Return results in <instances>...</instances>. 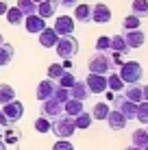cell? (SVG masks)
<instances>
[{
	"label": "cell",
	"instance_id": "1",
	"mask_svg": "<svg viewBox=\"0 0 148 150\" xmlns=\"http://www.w3.org/2000/svg\"><path fill=\"white\" fill-rule=\"evenodd\" d=\"M118 76L122 79L124 85H137V83L144 79V68H142V63H137V61H124V63L120 65Z\"/></svg>",
	"mask_w": 148,
	"mask_h": 150
},
{
	"label": "cell",
	"instance_id": "2",
	"mask_svg": "<svg viewBox=\"0 0 148 150\" xmlns=\"http://www.w3.org/2000/svg\"><path fill=\"white\" fill-rule=\"evenodd\" d=\"M50 131H52V135H57L59 139H70V137L74 135V131H76L74 117L61 113L59 117H55V120L50 122Z\"/></svg>",
	"mask_w": 148,
	"mask_h": 150
},
{
	"label": "cell",
	"instance_id": "3",
	"mask_svg": "<svg viewBox=\"0 0 148 150\" xmlns=\"http://www.w3.org/2000/svg\"><path fill=\"white\" fill-rule=\"evenodd\" d=\"M87 70H89V74H105L107 76L111 70H113V63H111L109 52H96V54H91V59L87 63Z\"/></svg>",
	"mask_w": 148,
	"mask_h": 150
},
{
	"label": "cell",
	"instance_id": "4",
	"mask_svg": "<svg viewBox=\"0 0 148 150\" xmlns=\"http://www.w3.org/2000/svg\"><path fill=\"white\" fill-rule=\"evenodd\" d=\"M55 50L61 59H72V57L79 52V41H76L74 35H61L55 44Z\"/></svg>",
	"mask_w": 148,
	"mask_h": 150
},
{
	"label": "cell",
	"instance_id": "5",
	"mask_svg": "<svg viewBox=\"0 0 148 150\" xmlns=\"http://www.w3.org/2000/svg\"><path fill=\"white\" fill-rule=\"evenodd\" d=\"M39 113H42V117H46V120L52 122L55 117H59L61 113H63V105H61L59 100H55V98H48V100H42Z\"/></svg>",
	"mask_w": 148,
	"mask_h": 150
},
{
	"label": "cell",
	"instance_id": "6",
	"mask_svg": "<svg viewBox=\"0 0 148 150\" xmlns=\"http://www.w3.org/2000/svg\"><path fill=\"white\" fill-rule=\"evenodd\" d=\"M111 102H113L115 111H120L126 120H135V107L137 105H133L131 100H126L124 94H120V91H118V96H113V100H111Z\"/></svg>",
	"mask_w": 148,
	"mask_h": 150
},
{
	"label": "cell",
	"instance_id": "7",
	"mask_svg": "<svg viewBox=\"0 0 148 150\" xmlns=\"http://www.w3.org/2000/svg\"><path fill=\"white\" fill-rule=\"evenodd\" d=\"M85 85H87L89 94H105L107 91V76L105 74H87Z\"/></svg>",
	"mask_w": 148,
	"mask_h": 150
},
{
	"label": "cell",
	"instance_id": "8",
	"mask_svg": "<svg viewBox=\"0 0 148 150\" xmlns=\"http://www.w3.org/2000/svg\"><path fill=\"white\" fill-rule=\"evenodd\" d=\"M2 113H4V117L9 120V124H11V122L22 120L24 107H22V102H20V100H11V102H7V105H2Z\"/></svg>",
	"mask_w": 148,
	"mask_h": 150
},
{
	"label": "cell",
	"instance_id": "9",
	"mask_svg": "<svg viewBox=\"0 0 148 150\" xmlns=\"http://www.w3.org/2000/svg\"><path fill=\"white\" fill-rule=\"evenodd\" d=\"M124 41H126V46H129V50H133V48H142L144 46V41H146V35H144V30H140V28H133V30H124Z\"/></svg>",
	"mask_w": 148,
	"mask_h": 150
},
{
	"label": "cell",
	"instance_id": "10",
	"mask_svg": "<svg viewBox=\"0 0 148 150\" xmlns=\"http://www.w3.org/2000/svg\"><path fill=\"white\" fill-rule=\"evenodd\" d=\"M91 22L96 24H109L111 22V9L107 7V4L98 2L91 7Z\"/></svg>",
	"mask_w": 148,
	"mask_h": 150
},
{
	"label": "cell",
	"instance_id": "11",
	"mask_svg": "<svg viewBox=\"0 0 148 150\" xmlns=\"http://www.w3.org/2000/svg\"><path fill=\"white\" fill-rule=\"evenodd\" d=\"M24 28L28 30L30 35H37V33H42V30L46 28V20L44 18H39L37 13H33V15H24Z\"/></svg>",
	"mask_w": 148,
	"mask_h": 150
},
{
	"label": "cell",
	"instance_id": "12",
	"mask_svg": "<svg viewBox=\"0 0 148 150\" xmlns=\"http://www.w3.org/2000/svg\"><path fill=\"white\" fill-rule=\"evenodd\" d=\"M55 30H57V35H72L74 33V18H70V15H59L57 20H55Z\"/></svg>",
	"mask_w": 148,
	"mask_h": 150
},
{
	"label": "cell",
	"instance_id": "13",
	"mask_svg": "<svg viewBox=\"0 0 148 150\" xmlns=\"http://www.w3.org/2000/svg\"><path fill=\"white\" fill-rule=\"evenodd\" d=\"M57 7H59L57 0H42V2H37V15H39V18H44V20L55 18Z\"/></svg>",
	"mask_w": 148,
	"mask_h": 150
},
{
	"label": "cell",
	"instance_id": "14",
	"mask_svg": "<svg viewBox=\"0 0 148 150\" xmlns=\"http://www.w3.org/2000/svg\"><path fill=\"white\" fill-rule=\"evenodd\" d=\"M126 122H129V120H126L120 111H115V109H111L109 115H107V124H109L111 131H124V128H126Z\"/></svg>",
	"mask_w": 148,
	"mask_h": 150
},
{
	"label": "cell",
	"instance_id": "15",
	"mask_svg": "<svg viewBox=\"0 0 148 150\" xmlns=\"http://www.w3.org/2000/svg\"><path fill=\"white\" fill-rule=\"evenodd\" d=\"M37 35H39V44H42L44 48H55V44H57V39H59L57 30H55V28H48V26H46L42 33H37Z\"/></svg>",
	"mask_w": 148,
	"mask_h": 150
},
{
	"label": "cell",
	"instance_id": "16",
	"mask_svg": "<svg viewBox=\"0 0 148 150\" xmlns=\"http://www.w3.org/2000/svg\"><path fill=\"white\" fill-rule=\"evenodd\" d=\"M55 81H50V79H46V81H42L37 85V100H48V98H52V94H55Z\"/></svg>",
	"mask_w": 148,
	"mask_h": 150
},
{
	"label": "cell",
	"instance_id": "17",
	"mask_svg": "<svg viewBox=\"0 0 148 150\" xmlns=\"http://www.w3.org/2000/svg\"><path fill=\"white\" fill-rule=\"evenodd\" d=\"M91 94H89V89H87V85H85V81L81 83V81H76L72 87H70V98H76V100H87Z\"/></svg>",
	"mask_w": 148,
	"mask_h": 150
},
{
	"label": "cell",
	"instance_id": "18",
	"mask_svg": "<svg viewBox=\"0 0 148 150\" xmlns=\"http://www.w3.org/2000/svg\"><path fill=\"white\" fill-rule=\"evenodd\" d=\"M83 111V100H76V98H68L63 102V113L70 117H76L79 113Z\"/></svg>",
	"mask_w": 148,
	"mask_h": 150
},
{
	"label": "cell",
	"instance_id": "19",
	"mask_svg": "<svg viewBox=\"0 0 148 150\" xmlns=\"http://www.w3.org/2000/svg\"><path fill=\"white\" fill-rule=\"evenodd\" d=\"M74 22H91V7L89 4H76L74 7Z\"/></svg>",
	"mask_w": 148,
	"mask_h": 150
},
{
	"label": "cell",
	"instance_id": "20",
	"mask_svg": "<svg viewBox=\"0 0 148 150\" xmlns=\"http://www.w3.org/2000/svg\"><path fill=\"white\" fill-rule=\"evenodd\" d=\"M124 98L131 100L133 105H140V102L144 100V96H142V85H140V83H137V85H129L124 89Z\"/></svg>",
	"mask_w": 148,
	"mask_h": 150
},
{
	"label": "cell",
	"instance_id": "21",
	"mask_svg": "<svg viewBox=\"0 0 148 150\" xmlns=\"http://www.w3.org/2000/svg\"><path fill=\"white\" fill-rule=\"evenodd\" d=\"M13 54H15L13 46L7 44V41H2V44H0V68L11 63V61H13Z\"/></svg>",
	"mask_w": 148,
	"mask_h": 150
},
{
	"label": "cell",
	"instance_id": "22",
	"mask_svg": "<svg viewBox=\"0 0 148 150\" xmlns=\"http://www.w3.org/2000/svg\"><path fill=\"white\" fill-rule=\"evenodd\" d=\"M109 50H111V52H118V54H126V52H131L122 35H113V37H111V46H109Z\"/></svg>",
	"mask_w": 148,
	"mask_h": 150
},
{
	"label": "cell",
	"instance_id": "23",
	"mask_svg": "<svg viewBox=\"0 0 148 150\" xmlns=\"http://www.w3.org/2000/svg\"><path fill=\"white\" fill-rule=\"evenodd\" d=\"M4 18H7V22L11 24V26H20V24L24 22V13L20 11L18 7H9L7 13H4Z\"/></svg>",
	"mask_w": 148,
	"mask_h": 150
},
{
	"label": "cell",
	"instance_id": "24",
	"mask_svg": "<svg viewBox=\"0 0 148 150\" xmlns=\"http://www.w3.org/2000/svg\"><path fill=\"white\" fill-rule=\"evenodd\" d=\"M109 111H111V107L107 105V102H96L94 105V109H91V120H107V115H109Z\"/></svg>",
	"mask_w": 148,
	"mask_h": 150
},
{
	"label": "cell",
	"instance_id": "25",
	"mask_svg": "<svg viewBox=\"0 0 148 150\" xmlns=\"http://www.w3.org/2000/svg\"><path fill=\"white\" fill-rule=\"evenodd\" d=\"M91 122H94V120H91V115H89L87 111H81L79 115L74 117V126H76V131H87V128L91 126Z\"/></svg>",
	"mask_w": 148,
	"mask_h": 150
},
{
	"label": "cell",
	"instance_id": "26",
	"mask_svg": "<svg viewBox=\"0 0 148 150\" xmlns=\"http://www.w3.org/2000/svg\"><path fill=\"white\" fill-rule=\"evenodd\" d=\"M11 100H15V89L7 83H0V105H7Z\"/></svg>",
	"mask_w": 148,
	"mask_h": 150
},
{
	"label": "cell",
	"instance_id": "27",
	"mask_svg": "<svg viewBox=\"0 0 148 150\" xmlns=\"http://www.w3.org/2000/svg\"><path fill=\"white\" fill-rule=\"evenodd\" d=\"M131 9H133V15L137 18H148V0H133L131 2Z\"/></svg>",
	"mask_w": 148,
	"mask_h": 150
},
{
	"label": "cell",
	"instance_id": "28",
	"mask_svg": "<svg viewBox=\"0 0 148 150\" xmlns=\"http://www.w3.org/2000/svg\"><path fill=\"white\" fill-rule=\"evenodd\" d=\"M131 139H133V146L146 148V146H148V133H146V128H137V131H133Z\"/></svg>",
	"mask_w": 148,
	"mask_h": 150
},
{
	"label": "cell",
	"instance_id": "29",
	"mask_svg": "<svg viewBox=\"0 0 148 150\" xmlns=\"http://www.w3.org/2000/svg\"><path fill=\"white\" fill-rule=\"evenodd\" d=\"M122 87H124V83H122V79L118 76V72H113V74L107 76V89L109 91H120Z\"/></svg>",
	"mask_w": 148,
	"mask_h": 150
},
{
	"label": "cell",
	"instance_id": "30",
	"mask_svg": "<svg viewBox=\"0 0 148 150\" xmlns=\"http://www.w3.org/2000/svg\"><path fill=\"white\" fill-rule=\"evenodd\" d=\"M65 72H68V70H65L61 63H50V65H48V79H50V81H59Z\"/></svg>",
	"mask_w": 148,
	"mask_h": 150
},
{
	"label": "cell",
	"instance_id": "31",
	"mask_svg": "<svg viewBox=\"0 0 148 150\" xmlns=\"http://www.w3.org/2000/svg\"><path fill=\"white\" fill-rule=\"evenodd\" d=\"M135 120H140L142 124H148V102L146 100H142L135 107Z\"/></svg>",
	"mask_w": 148,
	"mask_h": 150
},
{
	"label": "cell",
	"instance_id": "32",
	"mask_svg": "<svg viewBox=\"0 0 148 150\" xmlns=\"http://www.w3.org/2000/svg\"><path fill=\"white\" fill-rule=\"evenodd\" d=\"M18 9L22 11L24 15H33L37 13V4L33 2V0H18Z\"/></svg>",
	"mask_w": 148,
	"mask_h": 150
},
{
	"label": "cell",
	"instance_id": "33",
	"mask_svg": "<svg viewBox=\"0 0 148 150\" xmlns=\"http://www.w3.org/2000/svg\"><path fill=\"white\" fill-rule=\"evenodd\" d=\"M20 135H22V133H20L18 128H7L0 139H2L4 144H18V142H20Z\"/></svg>",
	"mask_w": 148,
	"mask_h": 150
},
{
	"label": "cell",
	"instance_id": "34",
	"mask_svg": "<svg viewBox=\"0 0 148 150\" xmlns=\"http://www.w3.org/2000/svg\"><path fill=\"white\" fill-rule=\"evenodd\" d=\"M140 24H142V20L137 18V15H126L124 20H122V26H124V30H133V28H140Z\"/></svg>",
	"mask_w": 148,
	"mask_h": 150
},
{
	"label": "cell",
	"instance_id": "35",
	"mask_svg": "<svg viewBox=\"0 0 148 150\" xmlns=\"http://www.w3.org/2000/svg\"><path fill=\"white\" fill-rule=\"evenodd\" d=\"M74 83H76V76L68 70V72H65V74L59 79V87H65V89H70V87H72Z\"/></svg>",
	"mask_w": 148,
	"mask_h": 150
},
{
	"label": "cell",
	"instance_id": "36",
	"mask_svg": "<svg viewBox=\"0 0 148 150\" xmlns=\"http://www.w3.org/2000/svg\"><path fill=\"white\" fill-rule=\"evenodd\" d=\"M35 131L46 135V133H50V120H46V117H37L35 120Z\"/></svg>",
	"mask_w": 148,
	"mask_h": 150
},
{
	"label": "cell",
	"instance_id": "37",
	"mask_svg": "<svg viewBox=\"0 0 148 150\" xmlns=\"http://www.w3.org/2000/svg\"><path fill=\"white\" fill-rule=\"evenodd\" d=\"M52 98H55V100H59L61 105H63V102L70 98V89H65V87H59V85H57V87H55V94H52Z\"/></svg>",
	"mask_w": 148,
	"mask_h": 150
},
{
	"label": "cell",
	"instance_id": "38",
	"mask_svg": "<svg viewBox=\"0 0 148 150\" xmlns=\"http://www.w3.org/2000/svg\"><path fill=\"white\" fill-rule=\"evenodd\" d=\"M109 46H111V37H98L96 41V52H109Z\"/></svg>",
	"mask_w": 148,
	"mask_h": 150
},
{
	"label": "cell",
	"instance_id": "39",
	"mask_svg": "<svg viewBox=\"0 0 148 150\" xmlns=\"http://www.w3.org/2000/svg\"><path fill=\"white\" fill-rule=\"evenodd\" d=\"M52 150H74V146L70 144V139H59V142H55Z\"/></svg>",
	"mask_w": 148,
	"mask_h": 150
},
{
	"label": "cell",
	"instance_id": "40",
	"mask_svg": "<svg viewBox=\"0 0 148 150\" xmlns=\"http://www.w3.org/2000/svg\"><path fill=\"white\" fill-rule=\"evenodd\" d=\"M109 57H111V63H113V68H120V65L124 63V61H122V54H118V52H111Z\"/></svg>",
	"mask_w": 148,
	"mask_h": 150
},
{
	"label": "cell",
	"instance_id": "41",
	"mask_svg": "<svg viewBox=\"0 0 148 150\" xmlns=\"http://www.w3.org/2000/svg\"><path fill=\"white\" fill-rule=\"evenodd\" d=\"M59 2L68 9V7H76V4H79V0H59Z\"/></svg>",
	"mask_w": 148,
	"mask_h": 150
},
{
	"label": "cell",
	"instance_id": "42",
	"mask_svg": "<svg viewBox=\"0 0 148 150\" xmlns=\"http://www.w3.org/2000/svg\"><path fill=\"white\" fill-rule=\"evenodd\" d=\"M7 9H9V2H7V0H0V15L7 13Z\"/></svg>",
	"mask_w": 148,
	"mask_h": 150
},
{
	"label": "cell",
	"instance_id": "43",
	"mask_svg": "<svg viewBox=\"0 0 148 150\" xmlns=\"http://www.w3.org/2000/svg\"><path fill=\"white\" fill-rule=\"evenodd\" d=\"M0 126H9V120H7V117H4L2 109H0Z\"/></svg>",
	"mask_w": 148,
	"mask_h": 150
},
{
	"label": "cell",
	"instance_id": "44",
	"mask_svg": "<svg viewBox=\"0 0 148 150\" xmlns=\"http://www.w3.org/2000/svg\"><path fill=\"white\" fill-rule=\"evenodd\" d=\"M61 65H63L65 70H70V68H72V59H63V63H61Z\"/></svg>",
	"mask_w": 148,
	"mask_h": 150
},
{
	"label": "cell",
	"instance_id": "45",
	"mask_svg": "<svg viewBox=\"0 0 148 150\" xmlns=\"http://www.w3.org/2000/svg\"><path fill=\"white\" fill-rule=\"evenodd\" d=\"M142 96H144V100L148 102V85H144V87H142Z\"/></svg>",
	"mask_w": 148,
	"mask_h": 150
},
{
	"label": "cell",
	"instance_id": "46",
	"mask_svg": "<svg viewBox=\"0 0 148 150\" xmlns=\"http://www.w3.org/2000/svg\"><path fill=\"white\" fill-rule=\"evenodd\" d=\"M126 150H144V148H137V146H133V144H131V146L126 148Z\"/></svg>",
	"mask_w": 148,
	"mask_h": 150
},
{
	"label": "cell",
	"instance_id": "47",
	"mask_svg": "<svg viewBox=\"0 0 148 150\" xmlns=\"http://www.w3.org/2000/svg\"><path fill=\"white\" fill-rule=\"evenodd\" d=\"M0 150H7V144H4L2 139H0Z\"/></svg>",
	"mask_w": 148,
	"mask_h": 150
},
{
	"label": "cell",
	"instance_id": "48",
	"mask_svg": "<svg viewBox=\"0 0 148 150\" xmlns=\"http://www.w3.org/2000/svg\"><path fill=\"white\" fill-rule=\"evenodd\" d=\"M2 41H4V37H2V33H0V44H2Z\"/></svg>",
	"mask_w": 148,
	"mask_h": 150
},
{
	"label": "cell",
	"instance_id": "49",
	"mask_svg": "<svg viewBox=\"0 0 148 150\" xmlns=\"http://www.w3.org/2000/svg\"><path fill=\"white\" fill-rule=\"evenodd\" d=\"M33 2H35V4H37V2H42V0H33Z\"/></svg>",
	"mask_w": 148,
	"mask_h": 150
},
{
	"label": "cell",
	"instance_id": "50",
	"mask_svg": "<svg viewBox=\"0 0 148 150\" xmlns=\"http://www.w3.org/2000/svg\"><path fill=\"white\" fill-rule=\"evenodd\" d=\"M144 150H148V146H146V148H144Z\"/></svg>",
	"mask_w": 148,
	"mask_h": 150
},
{
	"label": "cell",
	"instance_id": "51",
	"mask_svg": "<svg viewBox=\"0 0 148 150\" xmlns=\"http://www.w3.org/2000/svg\"><path fill=\"white\" fill-rule=\"evenodd\" d=\"M146 133H148V128H146Z\"/></svg>",
	"mask_w": 148,
	"mask_h": 150
},
{
	"label": "cell",
	"instance_id": "52",
	"mask_svg": "<svg viewBox=\"0 0 148 150\" xmlns=\"http://www.w3.org/2000/svg\"><path fill=\"white\" fill-rule=\"evenodd\" d=\"M0 128H2V126H0Z\"/></svg>",
	"mask_w": 148,
	"mask_h": 150
}]
</instances>
